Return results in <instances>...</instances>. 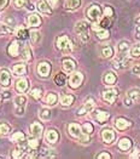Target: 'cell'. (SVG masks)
I'll list each match as a JSON object with an SVG mask.
<instances>
[{
    "label": "cell",
    "instance_id": "6da1fadb",
    "mask_svg": "<svg viewBox=\"0 0 140 159\" xmlns=\"http://www.w3.org/2000/svg\"><path fill=\"white\" fill-rule=\"evenodd\" d=\"M56 44H57V49L61 50L62 52L68 53L73 50V43H71V40L69 39L66 35H61V37H58Z\"/></svg>",
    "mask_w": 140,
    "mask_h": 159
},
{
    "label": "cell",
    "instance_id": "7a4b0ae2",
    "mask_svg": "<svg viewBox=\"0 0 140 159\" xmlns=\"http://www.w3.org/2000/svg\"><path fill=\"white\" fill-rule=\"evenodd\" d=\"M86 15H87V18H88L89 21L97 22L102 17V10H100V7L98 5H92L88 10H87Z\"/></svg>",
    "mask_w": 140,
    "mask_h": 159
},
{
    "label": "cell",
    "instance_id": "3957f363",
    "mask_svg": "<svg viewBox=\"0 0 140 159\" xmlns=\"http://www.w3.org/2000/svg\"><path fill=\"white\" fill-rule=\"evenodd\" d=\"M128 53H129V43L126 40L120 41L117 45V58L123 60L128 57Z\"/></svg>",
    "mask_w": 140,
    "mask_h": 159
},
{
    "label": "cell",
    "instance_id": "277c9868",
    "mask_svg": "<svg viewBox=\"0 0 140 159\" xmlns=\"http://www.w3.org/2000/svg\"><path fill=\"white\" fill-rule=\"evenodd\" d=\"M83 81V74L81 72H74L71 75H70V79H69V86L73 88V89H77Z\"/></svg>",
    "mask_w": 140,
    "mask_h": 159
},
{
    "label": "cell",
    "instance_id": "5b68a950",
    "mask_svg": "<svg viewBox=\"0 0 140 159\" xmlns=\"http://www.w3.org/2000/svg\"><path fill=\"white\" fill-rule=\"evenodd\" d=\"M26 102H27V98H26V96H23V95H19V96H16V97H15L16 114H18V116L24 114V107H26Z\"/></svg>",
    "mask_w": 140,
    "mask_h": 159
},
{
    "label": "cell",
    "instance_id": "8992f818",
    "mask_svg": "<svg viewBox=\"0 0 140 159\" xmlns=\"http://www.w3.org/2000/svg\"><path fill=\"white\" fill-rule=\"evenodd\" d=\"M94 107H95V102H94V100H87L85 103H83V106L80 107L78 109H77L76 114L77 116H83V114H86V113H89V112H92L93 109H94Z\"/></svg>",
    "mask_w": 140,
    "mask_h": 159
},
{
    "label": "cell",
    "instance_id": "52a82bcc",
    "mask_svg": "<svg viewBox=\"0 0 140 159\" xmlns=\"http://www.w3.org/2000/svg\"><path fill=\"white\" fill-rule=\"evenodd\" d=\"M44 133V126L40 123H33L29 128V134L32 137H36V139H41Z\"/></svg>",
    "mask_w": 140,
    "mask_h": 159
},
{
    "label": "cell",
    "instance_id": "ba28073f",
    "mask_svg": "<svg viewBox=\"0 0 140 159\" xmlns=\"http://www.w3.org/2000/svg\"><path fill=\"white\" fill-rule=\"evenodd\" d=\"M11 83V74L6 68H1L0 69V86L2 88H7Z\"/></svg>",
    "mask_w": 140,
    "mask_h": 159
},
{
    "label": "cell",
    "instance_id": "9c48e42d",
    "mask_svg": "<svg viewBox=\"0 0 140 159\" xmlns=\"http://www.w3.org/2000/svg\"><path fill=\"white\" fill-rule=\"evenodd\" d=\"M36 70H38V74L40 77L46 78V77L50 75L51 66H50V63H47V62H40L38 65V67H36Z\"/></svg>",
    "mask_w": 140,
    "mask_h": 159
},
{
    "label": "cell",
    "instance_id": "30bf717a",
    "mask_svg": "<svg viewBox=\"0 0 140 159\" xmlns=\"http://www.w3.org/2000/svg\"><path fill=\"white\" fill-rule=\"evenodd\" d=\"M117 95H118V93L116 89H108L103 93V98L109 103H114L117 98Z\"/></svg>",
    "mask_w": 140,
    "mask_h": 159
},
{
    "label": "cell",
    "instance_id": "8fae6325",
    "mask_svg": "<svg viewBox=\"0 0 140 159\" xmlns=\"http://www.w3.org/2000/svg\"><path fill=\"white\" fill-rule=\"evenodd\" d=\"M116 135H115V131L112 129L108 128V129H104L102 131V139L105 143H112V141L115 140Z\"/></svg>",
    "mask_w": 140,
    "mask_h": 159
},
{
    "label": "cell",
    "instance_id": "7c38bea8",
    "mask_svg": "<svg viewBox=\"0 0 140 159\" xmlns=\"http://www.w3.org/2000/svg\"><path fill=\"white\" fill-rule=\"evenodd\" d=\"M68 131L69 134L73 136V137H77V139H80L81 137V135H82V128L76 124V123H71L69 126H68Z\"/></svg>",
    "mask_w": 140,
    "mask_h": 159
},
{
    "label": "cell",
    "instance_id": "4fadbf2b",
    "mask_svg": "<svg viewBox=\"0 0 140 159\" xmlns=\"http://www.w3.org/2000/svg\"><path fill=\"white\" fill-rule=\"evenodd\" d=\"M62 66H63V69L65 73H73L76 65H75V61L71 60V58H63Z\"/></svg>",
    "mask_w": 140,
    "mask_h": 159
},
{
    "label": "cell",
    "instance_id": "5bb4252c",
    "mask_svg": "<svg viewBox=\"0 0 140 159\" xmlns=\"http://www.w3.org/2000/svg\"><path fill=\"white\" fill-rule=\"evenodd\" d=\"M36 7L40 12L42 13H47V15H51L52 13V9L51 6L49 5V2L46 0H39L36 2Z\"/></svg>",
    "mask_w": 140,
    "mask_h": 159
},
{
    "label": "cell",
    "instance_id": "9a60e30c",
    "mask_svg": "<svg viewBox=\"0 0 140 159\" xmlns=\"http://www.w3.org/2000/svg\"><path fill=\"white\" fill-rule=\"evenodd\" d=\"M45 139H46V141H47L49 143H56V142L58 141V139H59V135H58V133H57L54 129H49V130L46 131Z\"/></svg>",
    "mask_w": 140,
    "mask_h": 159
},
{
    "label": "cell",
    "instance_id": "2e32d148",
    "mask_svg": "<svg viewBox=\"0 0 140 159\" xmlns=\"http://www.w3.org/2000/svg\"><path fill=\"white\" fill-rule=\"evenodd\" d=\"M27 23H28L29 27H38L41 25V18H40V16L36 15V13H32V15L28 16Z\"/></svg>",
    "mask_w": 140,
    "mask_h": 159
},
{
    "label": "cell",
    "instance_id": "e0dca14e",
    "mask_svg": "<svg viewBox=\"0 0 140 159\" xmlns=\"http://www.w3.org/2000/svg\"><path fill=\"white\" fill-rule=\"evenodd\" d=\"M12 72L17 77H22L27 73V66L24 63H16L12 67Z\"/></svg>",
    "mask_w": 140,
    "mask_h": 159
},
{
    "label": "cell",
    "instance_id": "ac0fdd59",
    "mask_svg": "<svg viewBox=\"0 0 140 159\" xmlns=\"http://www.w3.org/2000/svg\"><path fill=\"white\" fill-rule=\"evenodd\" d=\"M109 118H110V114L105 111H97L94 113V119L97 120L99 124H104Z\"/></svg>",
    "mask_w": 140,
    "mask_h": 159
},
{
    "label": "cell",
    "instance_id": "d6986e66",
    "mask_svg": "<svg viewBox=\"0 0 140 159\" xmlns=\"http://www.w3.org/2000/svg\"><path fill=\"white\" fill-rule=\"evenodd\" d=\"M115 126L117 130H126L127 128L130 126V121H128L125 118H117L115 120Z\"/></svg>",
    "mask_w": 140,
    "mask_h": 159
},
{
    "label": "cell",
    "instance_id": "ffe728a7",
    "mask_svg": "<svg viewBox=\"0 0 140 159\" xmlns=\"http://www.w3.org/2000/svg\"><path fill=\"white\" fill-rule=\"evenodd\" d=\"M28 86H29L28 80L24 79V78H21V79H18L16 81V90L18 93H26L28 90Z\"/></svg>",
    "mask_w": 140,
    "mask_h": 159
},
{
    "label": "cell",
    "instance_id": "44dd1931",
    "mask_svg": "<svg viewBox=\"0 0 140 159\" xmlns=\"http://www.w3.org/2000/svg\"><path fill=\"white\" fill-rule=\"evenodd\" d=\"M88 22H86V21H80V22H77L76 26H75V32H76L77 34L80 35V34H82V33H87L88 32Z\"/></svg>",
    "mask_w": 140,
    "mask_h": 159
},
{
    "label": "cell",
    "instance_id": "7402d4cb",
    "mask_svg": "<svg viewBox=\"0 0 140 159\" xmlns=\"http://www.w3.org/2000/svg\"><path fill=\"white\" fill-rule=\"evenodd\" d=\"M7 52L12 57H17L19 55V44H18V41H12L10 44V46L7 49Z\"/></svg>",
    "mask_w": 140,
    "mask_h": 159
},
{
    "label": "cell",
    "instance_id": "603a6c76",
    "mask_svg": "<svg viewBox=\"0 0 140 159\" xmlns=\"http://www.w3.org/2000/svg\"><path fill=\"white\" fill-rule=\"evenodd\" d=\"M93 29L95 30V34H97V38L100 40L108 39L109 38V32L105 29V28H102V27H93Z\"/></svg>",
    "mask_w": 140,
    "mask_h": 159
},
{
    "label": "cell",
    "instance_id": "cb8c5ba5",
    "mask_svg": "<svg viewBox=\"0 0 140 159\" xmlns=\"http://www.w3.org/2000/svg\"><path fill=\"white\" fill-rule=\"evenodd\" d=\"M116 80H117V77H116V74L112 73V72H106L105 73V75H104V83L106 84V85H114L115 83H116Z\"/></svg>",
    "mask_w": 140,
    "mask_h": 159
},
{
    "label": "cell",
    "instance_id": "d4e9b609",
    "mask_svg": "<svg viewBox=\"0 0 140 159\" xmlns=\"http://www.w3.org/2000/svg\"><path fill=\"white\" fill-rule=\"evenodd\" d=\"M58 101V96L56 93H49L45 97V103L49 106H54Z\"/></svg>",
    "mask_w": 140,
    "mask_h": 159
},
{
    "label": "cell",
    "instance_id": "484cf974",
    "mask_svg": "<svg viewBox=\"0 0 140 159\" xmlns=\"http://www.w3.org/2000/svg\"><path fill=\"white\" fill-rule=\"evenodd\" d=\"M81 5V0H65L64 7L68 10H75Z\"/></svg>",
    "mask_w": 140,
    "mask_h": 159
},
{
    "label": "cell",
    "instance_id": "4316f807",
    "mask_svg": "<svg viewBox=\"0 0 140 159\" xmlns=\"http://www.w3.org/2000/svg\"><path fill=\"white\" fill-rule=\"evenodd\" d=\"M130 147H132V141L127 137H123L118 141V148L122 151H128Z\"/></svg>",
    "mask_w": 140,
    "mask_h": 159
},
{
    "label": "cell",
    "instance_id": "83f0119b",
    "mask_svg": "<svg viewBox=\"0 0 140 159\" xmlns=\"http://www.w3.org/2000/svg\"><path fill=\"white\" fill-rule=\"evenodd\" d=\"M39 117L41 120L47 121V120L51 119V111L49 108H41L40 112H39Z\"/></svg>",
    "mask_w": 140,
    "mask_h": 159
},
{
    "label": "cell",
    "instance_id": "f1b7e54d",
    "mask_svg": "<svg viewBox=\"0 0 140 159\" xmlns=\"http://www.w3.org/2000/svg\"><path fill=\"white\" fill-rule=\"evenodd\" d=\"M74 96L73 95H62L61 96V105H63V106H70V105H73V102H74Z\"/></svg>",
    "mask_w": 140,
    "mask_h": 159
},
{
    "label": "cell",
    "instance_id": "f546056e",
    "mask_svg": "<svg viewBox=\"0 0 140 159\" xmlns=\"http://www.w3.org/2000/svg\"><path fill=\"white\" fill-rule=\"evenodd\" d=\"M21 57H22V60L23 61H30L32 60V50H30V48L26 45L23 49H22V51H21Z\"/></svg>",
    "mask_w": 140,
    "mask_h": 159
},
{
    "label": "cell",
    "instance_id": "4dcf8cb0",
    "mask_svg": "<svg viewBox=\"0 0 140 159\" xmlns=\"http://www.w3.org/2000/svg\"><path fill=\"white\" fill-rule=\"evenodd\" d=\"M10 131H11V126L7 123L1 121L0 123V136H6L10 134Z\"/></svg>",
    "mask_w": 140,
    "mask_h": 159
},
{
    "label": "cell",
    "instance_id": "1f68e13d",
    "mask_svg": "<svg viewBox=\"0 0 140 159\" xmlns=\"http://www.w3.org/2000/svg\"><path fill=\"white\" fill-rule=\"evenodd\" d=\"M16 35H17L19 39H27L30 34H29V32H28V29H27L26 27H19V28L17 29V32H16Z\"/></svg>",
    "mask_w": 140,
    "mask_h": 159
},
{
    "label": "cell",
    "instance_id": "d6a6232c",
    "mask_svg": "<svg viewBox=\"0 0 140 159\" xmlns=\"http://www.w3.org/2000/svg\"><path fill=\"white\" fill-rule=\"evenodd\" d=\"M40 40H41V34H40V32H38V30H33V32H30V41H32L33 45L39 44Z\"/></svg>",
    "mask_w": 140,
    "mask_h": 159
},
{
    "label": "cell",
    "instance_id": "836d02e7",
    "mask_svg": "<svg viewBox=\"0 0 140 159\" xmlns=\"http://www.w3.org/2000/svg\"><path fill=\"white\" fill-rule=\"evenodd\" d=\"M54 83L58 85V86H63L64 84L66 83V75L64 73H58L56 77H54Z\"/></svg>",
    "mask_w": 140,
    "mask_h": 159
},
{
    "label": "cell",
    "instance_id": "e575fe53",
    "mask_svg": "<svg viewBox=\"0 0 140 159\" xmlns=\"http://www.w3.org/2000/svg\"><path fill=\"white\" fill-rule=\"evenodd\" d=\"M128 96L133 100V102H139L140 101V90L139 89H132V90L128 93Z\"/></svg>",
    "mask_w": 140,
    "mask_h": 159
},
{
    "label": "cell",
    "instance_id": "d590c367",
    "mask_svg": "<svg viewBox=\"0 0 140 159\" xmlns=\"http://www.w3.org/2000/svg\"><path fill=\"white\" fill-rule=\"evenodd\" d=\"M39 145H40L39 143V139H36V137H32L27 142V146H28V148H30V149H38Z\"/></svg>",
    "mask_w": 140,
    "mask_h": 159
},
{
    "label": "cell",
    "instance_id": "8d00e7d4",
    "mask_svg": "<svg viewBox=\"0 0 140 159\" xmlns=\"http://www.w3.org/2000/svg\"><path fill=\"white\" fill-rule=\"evenodd\" d=\"M24 139H26V136H24V134L22 133V131H17V133H15L11 136V140H12L13 142H23Z\"/></svg>",
    "mask_w": 140,
    "mask_h": 159
},
{
    "label": "cell",
    "instance_id": "74e56055",
    "mask_svg": "<svg viewBox=\"0 0 140 159\" xmlns=\"http://www.w3.org/2000/svg\"><path fill=\"white\" fill-rule=\"evenodd\" d=\"M102 55L105 57V58H110V57H112V55H114L112 48H111V46H104V48L102 49Z\"/></svg>",
    "mask_w": 140,
    "mask_h": 159
},
{
    "label": "cell",
    "instance_id": "f35d334b",
    "mask_svg": "<svg viewBox=\"0 0 140 159\" xmlns=\"http://www.w3.org/2000/svg\"><path fill=\"white\" fill-rule=\"evenodd\" d=\"M13 29L11 27H9L7 25H4V23H0V35H5V34H10L12 33Z\"/></svg>",
    "mask_w": 140,
    "mask_h": 159
},
{
    "label": "cell",
    "instance_id": "ab89813d",
    "mask_svg": "<svg viewBox=\"0 0 140 159\" xmlns=\"http://www.w3.org/2000/svg\"><path fill=\"white\" fill-rule=\"evenodd\" d=\"M12 157L13 158H22V157H24V147H18V148L13 149Z\"/></svg>",
    "mask_w": 140,
    "mask_h": 159
},
{
    "label": "cell",
    "instance_id": "60d3db41",
    "mask_svg": "<svg viewBox=\"0 0 140 159\" xmlns=\"http://www.w3.org/2000/svg\"><path fill=\"white\" fill-rule=\"evenodd\" d=\"M30 96H32L33 98H35V100H40L41 96H42L41 89H40V88H34V89L30 91Z\"/></svg>",
    "mask_w": 140,
    "mask_h": 159
},
{
    "label": "cell",
    "instance_id": "b9f144b4",
    "mask_svg": "<svg viewBox=\"0 0 140 159\" xmlns=\"http://www.w3.org/2000/svg\"><path fill=\"white\" fill-rule=\"evenodd\" d=\"M130 55L134 56V57L140 56V43H137L135 45L132 46V49H130Z\"/></svg>",
    "mask_w": 140,
    "mask_h": 159
},
{
    "label": "cell",
    "instance_id": "7bdbcfd3",
    "mask_svg": "<svg viewBox=\"0 0 140 159\" xmlns=\"http://www.w3.org/2000/svg\"><path fill=\"white\" fill-rule=\"evenodd\" d=\"M82 133L85 134H92L93 133V125L91 124V123H86V124H83V126H82Z\"/></svg>",
    "mask_w": 140,
    "mask_h": 159
},
{
    "label": "cell",
    "instance_id": "ee69618b",
    "mask_svg": "<svg viewBox=\"0 0 140 159\" xmlns=\"http://www.w3.org/2000/svg\"><path fill=\"white\" fill-rule=\"evenodd\" d=\"M27 4H28L27 0H13V5H15L17 9H22V7H24Z\"/></svg>",
    "mask_w": 140,
    "mask_h": 159
},
{
    "label": "cell",
    "instance_id": "f6af8a7d",
    "mask_svg": "<svg viewBox=\"0 0 140 159\" xmlns=\"http://www.w3.org/2000/svg\"><path fill=\"white\" fill-rule=\"evenodd\" d=\"M104 15H105L106 17H112V16H114V10H112V7H111V6H105V9H104Z\"/></svg>",
    "mask_w": 140,
    "mask_h": 159
},
{
    "label": "cell",
    "instance_id": "bcb514c9",
    "mask_svg": "<svg viewBox=\"0 0 140 159\" xmlns=\"http://www.w3.org/2000/svg\"><path fill=\"white\" fill-rule=\"evenodd\" d=\"M80 142H81V143H85V145H86V143H88L89 142V136H88V134H82V135H81V137H80Z\"/></svg>",
    "mask_w": 140,
    "mask_h": 159
},
{
    "label": "cell",
    "instance_id": "7dc6e473",
    "mask_svg": "<svg viewBox=\"0 0 140 159\" xmlns=\"http://www.w3.org/2000/svg\"><path fill=\"white\" fill-rule=\"evenodd\" d=\"M9 1L10 0H0V15H1V12L6 9V6L9 5Z\"/></svg>",
    "mask_w": 140,
    "mask_h": 159
},
{
    "label": "cell",
    "instance_id": "c3c4849f",
    "mask_svg": "<svg viewBox=\"0 0 140 159\" xmlns=\"http://www.w3.org/2000/svg\"><path fill=\"white\" fill-rule=\"evenodd\" d=\"M109 18H110V17H106V16H105V18L100 21V27H102V28H104V27H106V26H110V21H109Z\"/></svg>",
    "mask_w": 140,
    "mask_h": 159
},
{
    "label": "cell",
    "instance_id": "681fc988",
    "mask_svg": "<svg viewBox=\"0 0 140 159\" xmlns=\"http://www.w3.org/2000/svg\"><path fill=\"white\" fill-rule=\"evenodd\" d=\"M139 156H140V149L139 148H135V149H134V152L130 154V158H138Z\"/></svg>",
    "mask_w": 140,
    "mask_h": 159
},
{
    "label": "cell",
    "instance_id": "f907efd6",
    "mask_svg": "<svg viewBox=\"0 0 140 159\" xmlns=\"http://www.w3.org/2000/svg\"><path fill=\"white\" fill-rule=\"evenodd\" d=\"M98 158L99 159H110L111 158V156H110V154H109V153H106V152H104V153H100V154H99V156H98Z\"/></svg>",
    "mask_w": 140,
    "mask_h": 159
},
{
    "label": "cell",
    "instance_id": "816d5d0a",
    "mask_svg": "<svg viewBox=\"0 0 140 159\" xmlns=\"http://www.w3.org/2000/svg\"><path fill=\"white\" fill-rule=\"evenodd\" d=\"M125 105H126V106H128V107L133 105V100H132V98H130L129 96H127V97L125 98Z\"/></svg>",
    "mask_w": 140,
    "mask_h": 159
},
{
    "label": "cell",
    "instance_id": "f5cc1de1",
    "mask_svg": "<svg viewBox=\"0 0 140 159\" xmlns=\"http://www.w3.org/2000/svg\"><path fill=\"white\" fill-rule=\"evenodd\" d=\"M133 73L137 75H140V65H135L133 67Z\"/></svg>",
    "mask_w": 140,
    "mask_h": 159
},
{
    "label": "cell",
    "instance_id": "db71d44e",
    "mask_svg": "<svg viewBox=\"0 0 140 159\" xmlns=\"http://www.w3.org/2000/svg\"><path fill=\"white\" fill-rule=\"evenodd\" d=\"M57 1H58V0H50V4H51L52 6H56V5H57Z\"/></svg>",
    "mask_w": 140,
    "mask_h": 159
},
{
    "label": "cell",
    "instance_id": "11a10c76",
    "mask_svg": "<svg viewBox=\"0 0 140 159\" xmlns=\"http://www.w3.org/2000/svg\"><path fill=\"white\" fill-rule=\"evenodd\" d=\"M137 23H139V26H138V30L140 32V18H138V20H137Z\"/></svg>",
    "mask_w": 140,
    "mask_h": 159
},
{
    "label": "cell",
    "instance_id": "9f6ffc18",
    "mask_svg": "<svg viewBox=\"0 0 140 159\" xmlns=\"http://www.w3.org/2000/svg\"><path fill=\"white\" fill-rule=\"evenodd\" d=\"M0 102H1V97H0Z\"/></svg>",
    "mask_w": 140,
    "mask_h": 159
}]
</instances>
